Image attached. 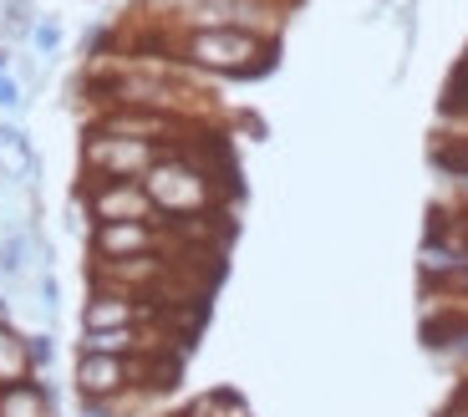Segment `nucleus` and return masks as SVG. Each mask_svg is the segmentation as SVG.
<instances>
[{
	"instance_id": "1",
	"label": "nucleus",
	"mask_w": 468,
	"mask_h": 417,
	"mask_svg": "<svg viewBox=\"0 0 468 417\" xmlns=\"http://www.w3.org/2000/svg\"><path fill=\"white\" fill-rule=\"evenodd\" d=\"M143 194H148L153 214H168V224H184V219H204L209 214L214 198H219V184H214V174L199 158L164 153L148 168V178H143Z\"/></svg>"
},
{
	"instance_id": "2",
	"label": "nucleus",
	"mask_w": 468,
	"mask_h": 417,
	"mask_svg": "<svg viewBox=\"0 0 468 417\" xmlns=\"http://www.w3.org/2000/svg\"><path fill=\"white\" fill-rule=\"evenodd\" d=\"M184 57L204 71H219V77H255L270 67L275 41L245 31V26H199L184 41Z\"/></svg>"
},
{
	"instance_id": "3",
	"label": "nucleus",
	"mask_w": 468,
	"mask_h": 417,
	"mask_svg": "<svg viewBox=\"0 0 468 417\" xmlns=\"http://www.w3.org/2000/svg\"><path fill=\"white\" fill-rule=\"evenodd\" d=\"M158 158H164L158 143L112 138V133H97V128H92V138H87V148H82V163L92 168L97 178H133V184H138V174L148 178V168Z\"/></svg>"
},
{
	"instance_id": "4",
	"label": "nucleus",
	"mask_w": 468,
	"mask_h": 417,
	"mask_svg": "<svg viewBox=\"0 0 468 417\" xmlns=\"http://www.w3.org/2000/svg\"><path fill=\"white\" fill-rule=\"evenodd\" d=\"M168 321L164 305L143 301V295H128V290H107L92 285V301L82 305V337L87 331H128V326H158Z\"/></svg>"
},
{
	"instance_id": "5",
	"label": "nucleus",
	"mask_w": 468,
	"mask_h": 417,
	"mask_svg": "<svg viewBox=\"0 0 468 417\" xmlns=\"http://www.w3.org/2000/svg\"><path fill=\"white\" fill-rule=\"evenodd\" d=\"M168 234L158 230V219H133V224H97L92 230V255L97 265H117V260H143L164 255Z\"/></svg>"
},
{
	"instance_id": "6",
	"label": "nucleus",
	"mask_w": 468,
	"mask_h": 417,
	"mask_svg": "<svg viewBox=\"0 0 468 417\" xmlns=\"http://www.w3.org/2000/svg\"><path fill=\"white\" fill-rule=\"evenodd\" d=\"M87 208H92L97 224H133V219H158L148 204V194H143V178L133 184V178H97L92 188H87Z\"/></svg>"
},
{
	"instance_id": "7",
	"label": "nucleus",
	"mask_w": 468,
	"mask_h": 417,
	"mask_svg": "<svg viewBox=\"0 0 468 417\" xmlns=\"http://www.w3.org/2000/svg\"><path fill=\"white\" fill-rule=\"evenodd\" d=\"M36 178V153L31 143H26L21 128H0V184H16V188H31Z\"/></svg>"
},
{
	"instance_id": "8",
	"label": "nucleus",
	"mask_w": 468,
	"mask_h": 417,
	"mask_svg": "<svg viewBox=\"0 0 468 417\" xmlns=\"http://www.w3.org/2000/svg\"><path fill=\"white\" fill-rule=\"evenodd\" d=\"M0 417H57V397L36 377L16 387H0Z\"/></svg>"
},
{
	"instance_id": "9",
	"label": "nucleus",
	"mask_w": 468,
	"mask_h": 417,
	"mask_svg": "<svg viewBox=\"0 0 468 417\" xmlns=\"http://www.w3.org/2000/svg\"><path fill=\"white\" fill-rule=\"evenodd\" d=\"M31 377H36V367H31V341H26L11 321H0V387L31 382Z\"/></svg>"
},
{
	"instance_id": "10",
	"label": "nucleus",
	"mask_w": 468,
	"mask_h": 417,
	"mask_svg": "<svg viewBox=\"0 0 468 417\" xmlns=\"http://www.w3.org/2000/svg\"><path fill=\"white\" fill-rule=\"evenodd\" d=\"M31 250H36V234L31 230L0 234V280H21L26 265H31Z\"/></svg>"
},
{
	"instance_id": "11",
	"label": "nucleus",
	"mask_w": 468,
	"mask_h": 417,
	"mask_svg": "<svg viewBox=\"0 0 468 417\" xmlns=\"http://www.w3.org/2000/svg\"><path fill=\"white\" fill-rule=\"evenodd\" d=\"M26 341H31V367H36V371H47V367H51V357H57V347H51V337L41 331V337H26Z\"/></svg>"
},
{
	"instance_id": "12",
	"label": "nucleus",
	"mask_w": 468,
	"mask_h": 417,
	"mask_svg": "<svg viewBox=\"0 0 468 417\" xmlns=\"http://www.w3.org/2000/svg\"><path fill=\"white\" fill-rule=\"evenodd\" d=\"M21 102H26V97H21V87H16V77H11V71H0V107H5V112H16Z\"/></svg>"
},
{
	"instance_id": "13",
	"label": "nucleus",
	"mask_w": 468,
	"mask_h": 417,
	"mask_svg": "<svg viewBox=\"0 0 468 417\" xmlns=\"http://www.w3.org/2000/svg\"><path fill=\"white\" fill-rule=\"evenodd\" d=\"M41 305H47V315H57L61 311V285H57V275H41Z\"/></svg>"
},
{
	"instance_id": "14",
	"label": "nucleus",
	"mask_w": 468,
	"mask_h": 417,
	"mask_svg": "<svg viewBox=\"0 0 468 417\" xmlns=\"http://www.w3.org/2000/svg\"><path fill=\"white\" fill-rule=\"evenodd\" d=\"M31 36H36V47H41V51H57V41H61V31H57L51 21H41Z\"/></svg>"
},
{
	"instance_id": "15",
	"label": "nucleus",
	"mask_w": 468,
	"mask_h": 417,
	"mask_svg": "<svg viewBox=\"0 0 468 417\" xmlns=\"http://www.w3.org/2000/svg\"><path fill=\"white\" fill-rule=\"evenodd\" d=\"M443 417H468V392H458L453 402L443 407Z\"/></svg>"
},
{
	"instance_id": "16",
	"label": "nucleus",
	"mask_w": 468,
	"mask_h": 417,
	"mask_svg": "<svg viewBox=\"0 0 468 417\" xmlns=\"http://www.w3.org/2000/svg\"><path fill=\"white\" fill-rule=\"evenodd\" d=\"M448 295H453V301H463V305H468V270H463V275L453 280V285H448Z\"/></svg>"
},
{
	"instance_id": "17",
	"label": "nucleus",
	"mask_w": 468,
	"mask_h": 417,
	"mask_svg": "<svg viewBox=\"0 0 468 417\" xmlns=\"http://www.w3.org/2000/svg\"><path fill=\"white\" fill-rule=\"evenodd\" d=\"M82 417H112V407H92V402H82Z\"/></svg>"
},
{
	"instance_id": "18",
	"label": "nucleus",
	"mask_w": 468,
	"mask_h": 417,
	"mask_svg": "<svg viewBox=\"0 0 468 417\" xmlns=\"http://www.w3.org/2000/svg\"><path fill=\"white\" fill-rule=\"evenodd\" d=\"M443 163H453L458 174H468V148H463V153H458V158H443Z\"/></svg>"
},
{
	"instance_id": "19",
	"label": "nucleus",
	"mask_w": 468,
	"mask_h": 417,
	"mask_svg": "<svg viewBox=\"0 0 468 417\" xmlns=\"http://www.w3.org/2000/svg\"><path fill=\"white\" fill-rule=\"evenodd\" d=\"M458 188H463V194H468V174H458Z\"/></svg>"
},
{
	"instance_id": "20",
	"label": "nucleus",
	"mask_w": 468,
	"mask_h": 417,
	"mask_svg": "<svg viewBox=\"0 0 468 417\" xmlns=\"http://www.w3.org/2000/svg\"><path fill=\"white\" fill-rule=\"evenodd\" d=\"M458 240H463V250H468V224H463V230H458Z\"/></svg>"
},
{
	"instance_id": "21",
	"label": "nucleus",
	"mask_w": 468,
	"mask_h": 417,
	"mask_svg": "<svg viewBox=\"0 0 468 417\" xmlns=\"http://www.w3.org/2000/svg\"><path fill=\"white\" fill-rule=\"evenodd\" d=\"M463 77H468V57H463Z\"/></svg>"
}]
</instances>
